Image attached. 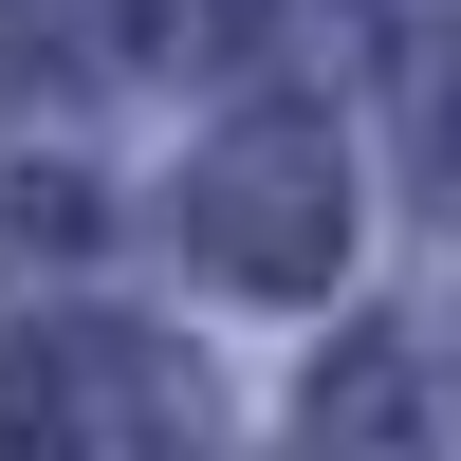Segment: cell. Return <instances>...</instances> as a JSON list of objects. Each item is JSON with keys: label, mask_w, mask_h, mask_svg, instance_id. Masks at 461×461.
Returning <instances> with one entry per match:
<instances>
[{"label": "cell", "mask_w": 461, "mask_h": 461, "mask_svg": "<svg viewBox=\"0 0 461 461\" xmlns=\"http://www.w3.org/2000/svg\"><path fill=\"white\" fill-rule=\"evenodd\" d=\"M0 461H203V369L130 314H37L0 351Z\"/></svg>", "instance_id": "cell-1"}, {"label": "cell", "mask_w": 461, "mask_h": 461, "mask_svg": "<svg viewBox=\"0 0 461 461\" xmlns=\"http://www.w3.org/2000/svg\"><path fill=\"white\" fill-rule=\"evenodd\" d=\"M185 240H203L240 295H314V277H332V240H351L332 130H240V148H203V185H185Z\"/></svg>", "instance_id": "cell-2"}, {"label": "cell", "mask_w": 461, "mask_h": 461, "mask_svg": "<svg viewBox=\"0 0 461 461\" xmlns=\"http://www.w3.org/2000/svg\"><path fill=\"white\" fill-rule=\"evenodd\" d=\"M314 461H425V388L388 332H351V369H314Z\"/></svg>", "instance_id": "cell-3"}, {"label": "cell", "mask_w": 461, "mask_h": 461, "mask_svg": "<svg viewBox=\"0 0 461 461\" xmlns=\"http://www.w3.org/2000/svg\"><path fill=\"white\" fill-rule=\"evenodd\" d=\"M111 56V0H0V74H93Z\"/></svg>", "instance_id": "cell-4"}, {"label": "cell", "mask_w": 461, "mask_h": 461, "mask_svg": "<svg viewBox=\"0 0 461 461\" xmlns=\"http://www.w3.org/2000/svg\"><path fill=\"white\" fill-rule=\"evenodd\" d=\"M406 93H425V185L461 203V37H425V74H406Z\"/></svg>", "instance_id": "cell-5"}]
</instances>
